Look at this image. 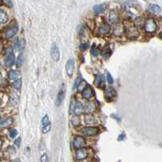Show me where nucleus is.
<instances>
[{
  "instance_id": "nucleus-1",
  "label": "nucleus",
  "mask_w": 162,
  "mask_h": 162,
  "mask_svg": "<svg viewBox=\"0 0 162 162\" xmlns=\"http://www.w3.org/2000/svg\"><path fill=\"white\" fill-rule=\"evenodd\" d=\"M15 57L13 47H8L6 51V57L4 60V64L7 67H12L15 64Z\"/></svg>"
},
{
  "instance_id": "nucleus-2",
  "label": "nucleus",
  "mask_w": 162,
  "mask_h": 162,
  "mask_svg": "<svg viewBox=\"0 0 162 162\" xmlns=\"http://www.w3.org/2000/svg\"><path fill=\"white\" fill-rule=\"evenodd\" d=\"M125 34L127 35V37L130 38H137L138 36V29L135 25H133L131 23L127 25L125 23Z\"/></svg>"
},
{
  "instance_id": "nucleus-3",
  "label": "nucleus",
  "mask_w": 162,
  "mask_h": 162,
  "mask_svg": "<svg viewBox=\"0 0 162 162\" xmlns=\"http://www.w3.org/2000/svg\"><path fill=\"white\" fill-rule=\"evenodd\" d=\"M144 28H145V30L147 33H154L156 30V28H157V25H156V22L155 21V20L152 18L148 19L146 21L145 24H144Z\"/></svg>"
},
{
  "instance_id": "nucleus-4",
  "label": "nucleus",
  "mask_w": 162,
  "mask_h": 162,
  "mask_svg": "<svg viewBox=\"0 0 162 162\" xmlns=\"http://www.w3.org/2000/svg\"><path fill=\"white\" fill-rule=\"evenodd\" d=\"M50 53H51V56L53 60L55 61H59L60 59V49L58 48L57 45L55 43H53L51 46V50H50Z\"/></svg>"
},
{
  "instance_id": "nucleus-5",
  "label": "nucleus",
  "mask_w": 162,
  "mask_h": 162,
  "mask_svg": "<svg viewBox=\"0 0 162 162\" xmlns=\"http://www.w3.org/2000/svg\"><path fill=\"white\" fill-rule=\"evenodd\" d=\"M74 69H75V61L73 58L69 59L68 60L66 66H65V70H66V74L68 77H72L74 75Z\"/></svg>"
},
{
  "instance_id": "nucleus-6",
  "label": "nucleus",
  "mask_w": 162,
  "mask_h": 162,
  "mask_svg": "<svg viewBox=\"0 0 162 162\" xmlns=\"http://www.w3.org/2000/svg\"><path fill=\"white\" fill-rule=\"evenodd\" d=\"M83 135L85 136H88V137H91V136H95L99 133V128L97 127H92V126H88L86 128H83L82 130Z\"/></svg>"
},
{
  "instance_id": "nucleus-7",
  "label": "nucleus",
  "mask_w": 162,
  "mask_h": 162,
  "mask_svg": "<svg viewBox=\"0 0 162 162\" xmlns=\"http://www.w3.org/2000/svg\"><path fill=\"white\" fill-rule=\"evenodd\" d=\"M74 147L75 149H80L82 148L86 144V139L82 136H77L74 140Z\"/></svg>"
},
{
  "instance_id": "nucleus-8",
  "label": "nucleus",
  "mask_w": 162,
  "mask_h": 162,
  "mask_svg": "<svg viewBox=\"0 0 162 162\" xmlns=\"http://www.w3.org/2000/svg\"><path fill=\"white\" fill-rule=\"evenodd\" d=\"M14 48L16 51H22L25 46V40L23 38H16L13 43Z\"/></svg>"
},
{
  "instance_id": "nucleus-9",
  "label": "nucleus",
  "mask_w": 162,
  "mask_h": 162,
  "mask_svg": "<svg viewBox=\"0 0 162 162\" xmlns=\"http://www.w3.org/2000/svg\"><path fill=\"white\" fill-rule=\"evenodd\" d=\"M88 156V152L86 148H80V149H77L76 152V154H75V156H76V159L77 161H82V160L86 159V157Z\"/></svg>"
},
{
  "instance_id": "nucleus-10",
  "label": "nucleus",
  "mask_w": 162,
  "mask_h": 162,
  "mask_svg": "<svg viewBox=\"0 0 162 162\" xmlns=\"http://www.w3.org/2000/svg\"><path fill=\"white\" fill-rule=\"evenodd\" d=\"M17 32H18V25L15 24V25H13L7 29L5 36L7 39H9L11 38H13V36H15V34H17Z\"/></svg>"
},
{
  "instance_id": "nucleus-11",
  "label": "nucleus",
  "mask_w": 162,
  "mask_h": 162,
  "mask_svg": "<svg viewBox=\"0 0 162 162\" xmlns=\"http://www.w3.org/2000/svg\"><path fill=\"white\" fill-rule=\"evenodd\" d=\"M108 21L110 22L111 24H113V25H116L119 21V15L117 14L116 12L115 11H112L109 13L108 15Z\"/></svg>"
},
{
  "instance_id": "nucleus-12",
  "label": "nucleus",
  "mask_w": 162,
  "mask_h": 162,
  "mask_svg": "<svg viewBox=\"0 0 162 162\" xmlns=\"http://www.w3.org/2000/svg\"><path fill=\"white\" fill-rule=\"evenodd\" d=\"M85 112V108L83 106V104L81 103V102H76V104H75V108H74V113H75L76 116H80L82 115L83 113Z\"/></svg>"
},
{
  "instance_id": "nucleus-13",
  "label": "nucleus",
  "mask_w": 162,
  "mask_h": 162,
  "mask_svg": "<svg viewBox=\"0 0 162 162\" xmlns=\"http://www.w3.org/2000/svg\"><path fill=\"white\" fill-rule=\"evenodd\" d=\"M82 95L83 98L89 100L93 95V89L90 86H87L86 88L83 90V91L82 92Z\"/></svg>"
},
{
  "instance_id": "nucleus-14",
  "label": "nucleus",
  "mask_w": 162,
  "mask_h": 162,
  "mask_svg": "<svg viewBox=\"0 0 162 162\" xmlns=\"http://www.w3.org/2000/svg\"><path fill=\"white\" fill-rule=\"evenodd\" d=\"M104 95L106 99H112L116 95V91L112 86H107L104 91Z\"/></svg>"
},
{
  "instance_id": "nucleus-15",
  "label": "nucleus",
  "mask_w": 162,
  "mask_h": 162,
  "mask_svg": "<svg viewBox=\"0 0 162 162\" xmlns=\"http://www.w3.org/2000/svg\"><path fill=\"white\" fill-rule=\"evenodd\" d=\"M13 123V119L12 117H7L5 119L0 120V129L7 128Z\"/></svg>"
},
{
  "instance_id": "nucleus-16",
  "label": "nucleus",
  "mask_w": 162,
  "mask_h": 162,
  "mask_svg": "<svg viewBox=\"0 0 162 162\" xmlns=\"http://www.w3.org/2000/svg\"><path fill=\"white\" fill-rule=\"evenodd\" d=\"M148 10L152 13H155V14H159L161 12V7L156 4H149L148 5Z\"/></svg>"
},
{
  "instance_id": "nucleus-17",
  "label": "nucleus",
  "mask_w": 162,
  "mask_h": 162,
  "mask_svg": "<svg viewBox=\"0 0 162 162\" xmlns=\"http://www.w3.org/2000/svg\"><path fill=\"white\" fill-rule=\"evenodd\" d=\"M8 15L7 14L5 11L0 10V23L1 24H5L8 21Z\"/></svg>"
},
{
  "instance_id": "nucleus-18",
  "label": "nucleus",
  "mask_w": 162,
  "mask_h": 162,
  "mask_svg": "<svg viewBox=\"0 0 162 162\" xmlns=\"http://www.w3.org/2000/svg\"><path fill=\"white\" fill-rule=\"evenodd\" d=\"M21 76V74L20 72L17 70H11L8 73V77H9L11 80H17L19 77Z\"/></svg>"
},
{
  "instance_id": "nucleus-19",
  "label": "nucleus",
  "mask_w": 162,
  "mask_h": 162,
  "mask_svg": "<svg viewBox=\"0 0 162 162\" xmlns=\"http://www.w3.org/2000/svg\"><path fill=\"white\" fill-rule=\"evenodd\" d=\"M106 9V5L105 4H100V5H95L93 7V10L96 14H99L104 12Z\"/></svg>"
},
{
  "instance_id": "nucleus-20",
  "label": "nucleus",
  "mask_w": 162,
  "mask_h": 162,
  "mask_svg": "<svg viewBox=\"0 0 162 162\" xmlns=\"http://www.w3.org/2000/svg\"><path fill=\"white\" fill-rule=\"evenodd\" d=\"M64 91H60L59 92L58 95H57V97H56V100H55V104L56 105H60L61 104L63 100H64Z\"/></svg>"
},
{
  "instance_id": "nucleus-21",
  "label": "nucleus",
  "mask_w": 162,
  "mask_h": 162,
  "mask_svg": "<svg viewBox=\"0 0 162 162\" xmlns=\"http://www.w3.org/2000/svg\"><path fill=\"white\" fill-rule=\"evenodd\" d=\"M110 31V26L108 25H104L100 26L99 29V34H107Z\"/></svg>"
},
{
  "instance_id": "nucleus-22",
  "label": "nucleus",
  "mask_w": 162,
  "mask_h": 162,
  "mask_svg": "<svg viewBox=\"0 0 162 162\" xmlns=\"http://www.w3.org/2000/svg\"><path fill=\"white\" fill-rule=\"evenodd\" d=\"M85 122H86V124H87V125L95 124V123H96V120H95V118L94 116L88 114V115H86V116H85Z\"/></svg>"
},
{
  "instance_id": "nucleus-23",
  "label": "nucleus",
  "mask_w": 162,
  "mask_h": 162,
  "mask_svg": "<svg viewBox=\"0 0 162 162\" xmlns=\"http://www.w3.org/2000/svg\"><path fill=\"white\" fill-rule=\"evenodd\" d=\"M102 56H103V58L104 59H108L110 57V55H112V51L111 49L108 47V46H106L105 48L104 49V51L102 52Z\"/></svg>"
},
{
  "instance_id": "nucleus-24",
  "label": "nucleus",
  "mask_w": 162,
  "mask_h": 162,
  "mask_svg": "<svg viewBox=\"0 0 162 162\" xmlns=\"http://www.w3.org/2000/svg\"><path fill=\"white\" fill-rule=\"evenodd\" d=\"M88 86V84L86 82L85 80H81V82L78 84V86H77V90H78V91L79 92H82L83 90L86 88V86Z\"/></svg>"
},
{
  "instance_id": "nucleus-25",
  "label": "nucleus",
  "mask_w": 162,
  "mask_h": 162,
  "mask_svg": "<svg viewBox=\"0 0 162 162\" xmlns=\"http://www.w3.org/2000/svg\"><path fill=\"white\" fill-rule=\"evenodd\" d=\"M24 64V54L23 53H21L20 55H18V58L16 60V66L18 68L21 67L22 65Z\"/></svg>"
},
{
  "instance_id": "nucleus-26",
  "label": "nucleus",
  "mask_w": 162,
  "mask_h": 162,
  "mask_svg": "<svg viewBox=\"0 0 162 162\" xmlns=\"http://www.w3.org/2000/svg\"><path fill=\"white\" fill-rule=\"evenodd\" d=\"M102 80H103V76L102 74H97V76L95 77V82H94V84H95L96 86H99L102 84Z\"/></svg>"
},
{
  "instance_id": "nucleus-27",
  "label": "nucleus",
  "mask_w": 162,
  "mask_h": 162,
  "mask_svg": "<svg viewBox=\"0 0 162 162\" xmlns=\"http://www.w3.org/2000/svg\"><path fill=\"white\" fill-rule=\"evenodd\" d=\"M75 104H76V99L74 98V96H73L71 99L70 105H69V114H73V113H74Z\"/></svg>"
},
{
  "instance_id": "nucleus-28",
  "label": "nucleus",
  "mask_w": 162,
  "mask_h": 162,
  "mask_svg": "<svg viewBox=\"0 0 162 162\" xmlns=\"http://www.w3.org/2000/svg\"><path fill=\"white\" fill-rule=\"evenodd\" d=\"M95 108H96V106H95V104L94 103H89L87 104V107H86V110L89 113H93L94 111L95 110Z\"/></svg>"
},
{
  "instance_id": "nucleus-29",
  "label": "nucleus",
  "mask_w": 162,
  "mask_h": 162,
  "mask_svg": "<svg viewBox=\"0 0 162 162\" xmlns=\"http://www.w3.org/2000/svg\"><path fill=\"white\" fill-rule=\"evenodd\" d=\"M13 87L16 90H19V89H21V79H17L15 80V82H13Z\"/></svg>"
},
{
  "instance_id": "nucleus-30",
  "label": "nucleus",
  "mask_w": 162,
  "mask_h": 162,
  "mask_svg": "<svg viewBox=\"0 0 162 162\" xmlns=\"http://www.w3.org/2000/svg\"><path fill=\"white\" fill-rule=\"evenodd\" d=\"M72 124L74 126H77V125H78L80 124V118L78 116H75L73 117V119H72Z\"/></svg>"
},
{
  "instance_id": "nucleus-31",
  "label": "nucleus",
  "mask_w": 162,
  "mask_h": 162,
  "mask_svg": "<svg viewBox=\"0 0 162 162\" xmlns=\"http://www.w3.org/2000/svg\"><path fill=\"white\" fill-rule=\"evenodd\" d=\"M51 127H52V125H51V123H48L47 125H44L43 127V134H46V133H48L50 131V130H51Z\"/></svg>"
},
{
  "instance_id": "nucleus-32",
  "label": "nucleus",
  "mask_w": 162,
  "mask_h": 162,
  "mask_svg": "<svg viewBox=\"0 0 162 162\" xmlns=\"http://www.w3.org/2000/svg\"><path fill=\"white\" fill-rule=\"evenodd\" d=\"M106 79H107L108 82L109 83V84H113V82H114L113 77H112V75L108 72H107V74H106Z\"/></svg>"
},
{
  "instance_id": "nucleus-33",
  "label": "nucleus",
  "mask_w": 162,
  "mask_h": 162,
  "mask_svg": "<svg viewBox=\"0 0 162 162\" xmlns=\"http://www.w3.org/2000/svg\"><path fill=\"white\" fill-rule=\"evenodd\" d=\"M17 135H18V132H17V130H15V129L12 130H11L9 133L10 138H14L16 137V136H17Z\"/></svg>"
},
{
  "instance_id": "nucleus-34",
  "label": "nucleus",
  "mask_w": 162,
  "mask_h": 162,
  "mask_svg": "<svg viewBox=\"0 0 162 162\" xmlns=\"http://www.w3.org/2000/svg\"><path fill=\"white\" fill-rule=\"evenodd\" d=\"M42 123H43V126H44V125H47V124L49 123V117H48V116H47V115L43 116V120H42Z\"/></svg>"
},
{
  "instance_id": "nucleus-35",
  "label": "nucleus",
  "mask_w": 162,
  "mask_h": 162,
  "mask_svg": "<svg viewBox=\"0 0 162 162\" xmlns=\"http://www.w3.org/2000/svg\"><path fill=\"white\" fill-rule=\"evenodd\" d=\"M40 162H48V156L46 154H43L40 158Z\"/></svg>"
},
{
  "instance_id": "nucleus-36",
  "label": "nucleus",
  "mask_w": 162,
  "mask_h": 162,
  "mask_svg": "<svg viewBox=\"0 0 162 162\" xmlns=\"http://www.w3.org/2000/svg\"><path fill=\"white\" fill-rule=\"evenodd\" d=\"M99 49H97V48H95V47H94V48H92L91 50V54L93 56H97L99 54Z\"/></svg>"
},
{
  "instance_id": "nucleus-37",
  "label": "nucleus",
  "mask_w": 162,
  "mask_h": 162,
  "mask_svg": "<svg viewBox=\"0 0 162 162\" xmlns=\"http://www.w3.org/2000/svg\"><path fill=\"white\" fill-rule=\"evenodd\" d=\"M88 43H83V44H81L79 46V48L81 50H82V51H84V50H86L88 48Z\"/></svg>"
},
{
  "instance_id": "nucleus-38",
  "label": "nucleus",
  "mask_w": 162,
  "mask_h": 162,
  "mask_svg": "<svg viewBox=\"0 0 162 162\" xmlns=\"http://www.w3.org/2000/svg\"><path fill=\"white\" fill-rule=\"evenodd\" d=\"M81 82V77H78L76 79V81H75V83H74V89H75L76 87H77V86H78V84H79V82Z\"/></svg>"
},
{
  "instance_id": "nucleus-39",
  "label": "nucleus",
  "mask_w": 162,
  "mask_h": 162,
  "mask_svg": "<svg viewBox=\"0 0 162 162\" xmlns=\"http://www.w3.org/2000/svg\"><path fill=\"white\" fill-rule=\"evenodd\" d=\"M21 138H18L17 139H15V142H14V144H15L17 147H20V146H21Z\"/></svg>"
},
{
  "instance_id": "nucleus-40",
  "label": "nucleus",
  "mask_w": 162,
  "mask_h": 162,
  "mask_svg": "<svg viewBox=\"0 0 162 162\" xmlns=\"http://www.w3.org/2000/svg\"><path fill=\"white\" fill-rule=\"evenodd\" d=\"M7 151L8 152H11L12 153H15V148L13 147H9L7 148Z\"/></svg>"
},
{
  "instance_id": "nucleus-41",
  "label": "nucleus",
  "mask_w": 162,
  "mask_h": 162,
  "mask_svg": "<svg viewBox=\"0 0 162 162\" xmlns=\"http://www.w3.org/2000/svg\"><path fill=\"white\" fill-rule=\"evenodd\" d=\"M5 3H6L7 5H8L9 7H13V2H12V1H6Z\"/></svg>"
},
{
  "instance_id": "nucleus-42",
  "label": "nucleus",
  "mask_w": 162,
  "mask_h": 162,
  "mask_svg": "<svg viewBox=\"0 0 162 162\" xmlns=\"http://www.w3.org/2000/svg\"><path fill=\"white\" fill-rule=\"evenodd\" d=\"M124 138H125V135H120L119 137H118V138H117V139H118L119 141H121V140H122Z\"/></svg>"
},
{
  "instance_id": "nucleus-43",
  "label": "nucleus",
  "mask_w": 162,
  "mask_h": 162,
  "mask_svg": "<svg viewBox=\"0 0 162 162\" xmlns=\"http://www.w3.org/2000/svg\"><path fill=\"white\" fill-rule=\"evenodd\" d=\"M14 162H20V160H19V159H15V161H14Z\"/></svg>"
},
{
  "instance_id": "nucleus-44",
  "label": "nucleus",
  "mask_w": 162,
  "mask_h": 162,
  "mask_svg": "<svg viewBox=\"0 0 162 162\" xmlns=\"http://www.w3.org/2000/svg\"><path fill=\"white\" fill-rule=\"evenodd\" d=\"M1 147H2V140L0 139V149H1Z\"/></svg>"
},
{
  "instance_id": "nucleus-45",
  "label": "nucleus",
  "mask_w": 162,
  "mask_h": 162,
  "mask_svg": "<svg viewBox=\"0 0 162 162\" xmlns=\"http://www.w3.org/2000/svg\"><path fill=\"white\" fill-rule=\"evenodd\" d=\"M1 78H2V74H1V73H0V80H1Z\"/></svg>"
},
{
  "instance_id": "nucleus-46",
  "label": "nucleus",
  "mask_w": 162,
  "mask_h": 162,
  "mask_svg": "<svg viewBox=\"0 0 162 162\" xmlns=\"http://www.w3.org/2000/svg\"><path fill=\"white\" fill-rule=\"evenodd\" d=\"M2 3H3V2H2V1H0V6H1V4H2Z\"/></svg>"
},
{
  "instance_id": "nucleus-47",
  "label": "nucleus",
  "mask_w": 162,
  "mask_h": 162,
  "mask_svg": "<svg viewBox=\"0 0 162 162\" xmlns=\"http://www.w3.org/2000/svg\"><path fill=\"white\" fill-rule=\"evenodd\" d=\"M1 103H2V101H1V99H0V104H1Z\"/></svg>"
},
{
  "instance_id": "nucleus-48",
  "label": "nucleus",
  "mask_w": 162,
  "mask_h": 162,
  "mask_svg": "<svg viewBox=\"0 0 162 162\" xmlns=\"http://www.w3.org/2000/svg\"><path fill=\"white\" fill-rule=\"evenodd\" d=\"M0 162H1V160H0Z\"/></svg>"
}]
</instances>
